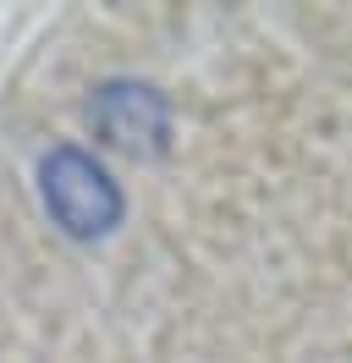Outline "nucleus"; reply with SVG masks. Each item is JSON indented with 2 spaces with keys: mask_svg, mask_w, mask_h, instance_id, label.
Masks as SVG:
<instances>
[{
  "mask_svg": "<svg viewBox=\"0 0 352 363\" xmlns=\"http://www.w3.org/2000/svg\"><path fill=\"white\" fill-rule=\"evenodd\" d=\"M39 193L50 220L77 242L110 237L121 226V187L110 182V171L88 149H50L39 165Z\"/></svg>",
  "mask_w": 352,
  "mask_h": 363,
  "instance_id": "f257e3e1",
  "label": "nucleus"
},
{
  "mask_svg": "<svg viewBox=\"0 0 352 363\" xmlns=\"http://www.w3.org/2000/svg\"><path fill=\"white\" fill-rule=\"evenodd\" d=\"M88 127L99 143L121 149L132 160H154L165 155L171 143V105L165 94L149 89V83H132V77H110L94 89L88 99Z\"/></svg>",
  "mask_w": 352,
  "mask_h": 363,
  "instance_id": "f03ea898",
  "label": "nucleus"
}]
</instances>
